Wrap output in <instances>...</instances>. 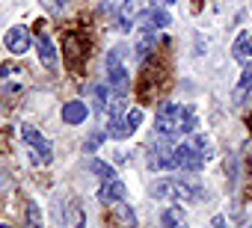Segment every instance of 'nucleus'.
<instances>
[{
	"label": "nucleus",
	"instance_id": "obj_1",
	"mask_svg": "<svg viewBox=\"0 0 252 228\" xmlns=\"http://www.w3.org/2000/svg\"><path fill=\"white\" fill-rule=\"evenodd\" d=\"M196 110L190 104H160L155 113V134L160 137H181V134H193L196 131Z\"/></svg>",
	"mask_w": 252,
	"mask_h": 228
},
{
	"label": "nucleus",
	"instance_id": "obj_2",
	"mask_svg": "<svg viewBox=\"0 0 252 228\" xmlns=\"http://www.w3.org/2000/svg\"><path fill=\"white\" fill-rule=\"evenodd\" d=\"M155 199H178V201H199L205 196V190L190 181V178H163L152 187Z\"/></svg>",
	"mask_w": 252,
	"mask_h": 228
},
{
	"label": "nucleus",
	"instance_id": "obj_3",
	"mask_svg": "<svg viewBox=\"0 0 252 228\" xmlns=\"http://www.w3.org/2000/svg\"><path fill=\"white\" fill-rule=\"evenodd\" d=\"M149 169H152V172L178 169V142H172V137L155 140V142L149 145Z\"/></svg>",
	"mask_w": 252,
	"mask_h": 228
},
{
	"label": "nucleus",
	"instance_id": "obj_4",
	"mask_svg": "<svg viewBox=\"0 0 252 228\" xmlns=\"http://www.w3.org/2000/svg\"><path fill=\"white\" fill-rule=\"evenodd\" d=\"M21 140H24V145H27L33 163H39V166H48V163H51L54 154H51V142L45 140V134H39L33 125H21Z\"/></svg>",
	"mask_w": 252,
	"mask_h": 228
},
{
	"label": "nucleus",
	"instance_id": "obj_5",
	"mask_svg": "<svg viewBox=\"0 0 252 228\" xmlns=\"http://www.w3.org/2000/svg\"><path fill=\"white\" fill-rule=\"evenodd\" d=\"M169 12L163 9V6H152V9H146L140 18H137V24L140 27H146V30H166L169 27Z\"/></svg>",
	"mask_w": 252,
	"mask_h": 228
},
{
	"label": "nucleus",
	"instance_id": "obj_6",
	"mask_svg": "<svg viewBox=\"0 0 252 228\" xmlns=\"http://www.w3.org/2000/svg\"><path fill=\"white\" fill-rule=\"evenodd\" d=\"M107 83H110V89H113V95H128V89H131V74H128V68L125 65H110L107 68Z\"/></svg>",
	"mask_w": 252,
	"mask_h": 228
},
{
	"label": "nucleus",
	"instance_id": "obj_7",
	"mask_svg": "<svg viewBox=\"0 0 252 228\" xmlns=\"http://www.w3.org/2000/svg\"><path fill=\"white\" fill-rule=\"evenodd\" d=\"M3 42H6V51L18 57V54H24V51L30 48V33H27V27L15 24V27L6 33V39H3Z\"/></svg>",
	"mask_w": 252,
	"mask_h": 228
},
{
	"label": "nucleus",
	"instance_id": "obj_8",
	"mask_svg": "<svg viewBox=\"0 0 252 228\" xmlns=\"http://www.w3.org/2000/svg\"><path fill=\"white\" fill-rule=\"evenodd\" d=\"M202 166H205V160L196 154V148L190 142H181L178 145V169L181 172H199Z\"/></svg>",
	"mask_w": 252,
	"mask_h": 228
},
{
	"label": "nucleus",
	"instance_id": "obj_9",
	"mask_svg": "<svg viewBox=\"0 0 252 228\" xmlns=\"http://www.w3.org/2000/svg\"><path fill=\"white\" fill-rule=\"evenodd\" d=\"M98 196H101V201L116 204V201H125V196H128V187H125L119 178H110V181H104V184H101Z\"/></svg>",
	"mask_w": 252,
	"mask_h": 228
},
{
	"label": "nucleus",
	"instance_id": "obj_10",
	"mask_svg": "<svg viewBox=\"0 0 252 228\" xmlns=\"http://www.w3.org/2000/svg\"><path fill=\"white\" fill-rule=\"evenodd\" d=\"M86 116H89L86 101H68V104H63V122L65 125H83Z\"/></svg>",
	"mask_w": 252,
	"mask_h": 228
},
{
	"label": "nucleus",
	"instance_id": "obj_11",
	"mask_svg": "<svg viewBox=\"0 0 252 228\" xmlns=\"http://www.w3.org/2000/svg\"><path fill=\"white\" fill-rule=\"evenodd\" d=\"M231 57L237 59V62H252V30H243L237 39H234V45H231Z\"/></svg>",
	"mask_w": 252,
	"mask_h": 228
},
{
	"label": "nucleus",
	"instance_id": "obj_12",
	"mask_svg": "<svg viewBox=\"0 0 252 228\" xmlns=\"http://www.w3.org/2000/svg\"><path fill=\"white\" fill-rule=\"evenodd\" d=\"M158 45V30H146V27H140V33H137V59L143 62L149 54H152V48Z\"/></svg>",
	"mask_w": 252,
	"mask_h": 228
},
{
	"label": "nucleus",
	"instance_id": "obj_13",
	"mask_svg": "<svg viewBox=\"0 0 252 228\" xmlns=\"http://www.w3.org/2000/svg\"><path fill=\"white\" fill-rule=\"evenodd\" d=\"M36 51H39V59H42L45 68H57V51H54V42H51L45 33H39V39H36Z\"/></svg>",
	"mask_w": 252,
	"mask_h": 228
},
{
	"label": "nucleus",
	"instance_id": "obj_14",
	"mask_svg": "<svg viewBox=\"0 0 252 228\" xmlns=\"http://www.w3.org/2000/svg\"><path fill=\"white\" fill-rule=\"evenodd\" d=\"M160 228H187V216H184L181 204L166 207V210L160 213Z\"/></svg>",
	"mask_w": 252,
	"mask_h": 228
},
{
	"label": "nucleus",
	"instance_id": "obj_15",
	"mask_svg": "<svg viewBox=\"0 0 252 228\" xmlns=\"http://www.w3.org/2000/svg\"><path fill=\"white\" fill-rule=\"evenodd\" d=\"M249 92H252V62L243 65V74H240V80H237V86H234L231 101H234V104H243V98H246Z\"/></svg>",
	"mask_w": 252,
	"mask_h": 228
},
{
	"label": "nucleus",
	"instance_id": "obj_16",
	"mask_svg": "<svg viewBox=\"0 0 252 228\" xmlns=\"http://www.w3.org/2000/svg\"><path fill=\"white\" fill-rule=\"evenodd\" d=\"M113 213H116V219H119L125 228H137V213H134V207H131V204L116 201V204H113Z\"/></svg>",
	"mask_w": 252,
	"mask_h": 228
},
{
	"label": "nucleus",
	"instance_id": "obj_17",
	"mask_svg": "<svg viewBox=\"0 0 252 228\" xmlns=\"http://www.w3.org/2000/svg\"><path fill=\"white\" fill-rule=\"evenodd\" d=\"M190 145L196 148V154H199L202 160H208V157L214 154V148H211V140H208L205 134H193V140H190Z\"/></svg>",
	"mask_w": 252,
	"mask_h": 228
},
{
	"label": "nucleus",
	"instance_id": "obj_18",
	"mask_svg": "<svg viewBox=\"0 0 252 228\" xmlns=\"http://www.w3.org/2000/svg\"><path fill=\"white\" fill-rule=\"evenodd\" d=\"M89 172H95L101 181H110V178H116V169H113L110 163H104V160H89Z\"/></svg>",
	"mask_w": 252,
	"mask_h": 228
},
{
	"label": "nucleus",
	"instance_id": "obj_19",
	"mask_svg": "<svg viewBox=\"0 0 252 228\" xmlns=\"http://www.w3.org/2000/svg\"><path fill=\"white\" fill-rule=\"evenodd\" d=\"M27 228H42V213L36 201H27Z\"/></svg>",
	"mask_w": 252,
	"mask_h": 228
},
{
	"label": "nucleus",
	"instance_id": "obj_20",
	"mask_svg": "<svg viewBox=\"0 0 252 228\" xmlns=\"http://www.w3.org/2000/svg\"><path fill=\"white\" fill-rule=\"evenodd\" d=\"M125 122H128V128H131V134L143 125V110L140 107H131L128 113H125Z\"/></svg>",
	"mask_w": 252,
	"mask_h": 228
},
{
	"label": "nucleus",
	"instance_id": "obj_21",
	"mask_svg": "<svg viewBox=\"0 0 252 228\" xmlns=\"http://www.w3.org/2000/svg\"><path fill=\"white\" fill-rule=\"evenodd\" d=\"M125 57H128V48H122V45H119V48H113V51L107 54V68H110V65H122V59H125Z\"/></svg>",
	"mask_w": 252,
	"mask_h": 228
},
{
	"label": "nucleus",
	"instance_id": "obj_22",
	"mask_svg": "<svg viewBox=\"0 0 252 228\" xmlns=\"http://www.w3.org/2000/svg\"><path fill=\"white\" fill-rule=\"evenodd\" d=\"M101 140H104V134H101V131H95V134H89V140L83 142V151H95V148L101 145Z\"/></svg>",
	"mask_w": 252,
	"mask_h": 228
},
{
	"label": "nucleus",
	"instance_id": "obj_23",
	"mask_svg": "<svg viewBox=\"0 0 252 228\" xmlns=\"http://www.w3.org/2000/svg\"><path fill=\"white\" fill-rule=\"evenodd\" d=\"M104 107H107V89H104V86H98V89H95V110H98V113H104Z\"/></svg>",
	"mask_w": 252,
	"mask_h": 228
},
{
	"label": "nucleus",
	"instance_id": "obj_24",
	"mask_svg": "<svg viewBox=\"0 0 252 228\" xmlns=\"http://www.w3.org/2000/svg\"><path fill=\"white\" fill-rule=\"evenodd\" d=\"M214 228H231V225H228V219H225L222 213H217V216H214Z\"/></svg>",
	"mask_w": 252,
	"mask_h": 228
},
{
	"label": "nucleus",
	"instance_id": "obj_25",
	"mask_svg": "<svg viewBox=\"0 0 252 228\" xmlns=\"http://www.w3.org/2000/svg\"><path fill=\"white\" fill-rule=\"evenodd\" d=\"M152 6H163V0H152Z\"/></svg>",
	"mask_w": 252,
	"mask_h": 228
},
{
	"label": "nucleus",
	"instance_id": "obj_26",
	"mask_svg": "<svg viewBox=\"0 0 252 228\" xmlns=\"http://www.w3.org/2000/svg\"><path fill=\"white\" fill-rule=\"evenodd\" d=\"M172 3H175V0H163V6H172Z\"/></svg>",
	"mask_w": 252,
	"mask_h": 228
},
{
	"label": "nucleus",
	"instance_id": "obj_27",
	"mask_svg": "<svg viewBox=\"0 0 252 228\" xmlns=\"http://www.w3.org/2000/svg\"><path fill=\"white\" fill-rule=\"evenodd\" d=\"M0 228H12V225H0Z\"/></svg>",
	"mask_w": 252,
	"mask_h": 228
},
{
	"label": "nucleus",
	"instance_id": "obj_28",
	"mask_svg": "<svg viewBox=\"0 0 252 228\" xmlns=\"http://www.w3.org/2000/svg\"><path fill=\"white\" fill-rule=\"evenodd\" d=\"M249 228H252V225H249Z\"/></svg>",
	"mask_w": 252,
	"mask_h": 228
}]
</instances>
